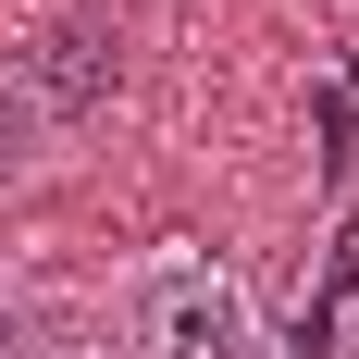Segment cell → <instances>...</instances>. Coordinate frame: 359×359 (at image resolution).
Instances as JSON below:
<instances>
[{
	"mask_svg": "<svg viewBox=\"0 0 359 359\" xmlns=\"http://www.w3.org/2000/svg\"><path fill=\"white\" fill-rule=\"evenodd\" d=\"M124 359H260V297L248 273H223L211 248H149L111 285Z\"/></svg>",
	"mask_w": 359,
	"mask_h": 359,
	"instance_id": "cell-1",
	"label": "cell"
},
{
	"mask_svg": "<svg viewBox=\"0 0 359 359\" xmlns=\"http://www.w3.org/2000/svg\"><path fill=\"white\" fill-rule=\"evenodd\" d=\"M13 74L37 87L50 137H62V124H100V111H111V87H124V25H111L100 0H62V13H37V25H25Z\"/></svg>",
	"mask_w": 359,
	"mask_h": 359,
	"instance_id": "cell-2",
	"label": "cell"
},
{
	"mask_svg": "<svg viewBox=\"0 0 359 359\" xmlns=\"http://www.w3.org/2000/svg\"><path fill=\"white\" fill-rule=\"evenodd\" d=\"M50 149H62V137H50V111H37V87H25L13 62H0V198H13V186H25L37 161H50Z\"/></svg>",
	"mask_w": 359,
	"mask_h": 359,
	"instance_id": "cell-3",
	"label": "cell"
},
{
	"mask_svg": "<svg viewBox=\"0 0 359 359\" xmlns=\"http://www.w3.org/2000/svg\"><path fill=\"white\" fill-rule=\"evenodd\" d=\"M37 334H50L37 285H25V273H0V359H37Z\"/></svg>",
	"mask_w": 359,
	"mask_h": 359,
	"instance_id": "cell-4",
	"label": "cell"
},
{
	"mask_svg": "<svg viewBox=\"0 0 359 359\" xmlns=\"http://www.w3.org/2000/svg\"><path fill=\"white\" fill-rule=\"evenodd\" d=\"M347 359H359V323H347Z\"/></svg>",
	"mask_w": 359,
	"mask_h": 359,
	"instance_id": "cell-5",
	"label": "cell"
}]
</instances>
